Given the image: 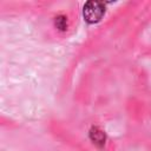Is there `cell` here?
<instances>
[{"label": "cell", "mask_w": 151, "mask_h": 151, "mask_svg": "<svg viewBox=\"0 0 151 151\" xmlns=\"http://www.w3.org/2000/svg\"><path fill=\"white\" fill-rule=\"evenodd\" d=\"M105 13V6L100 1H87L84 5L83 15L88 24L98 22Z\"/></svg>", "instance_id": "cell-1"}, {"label": "cell", "mask_w": 151, "mask_h": 151, "mask_svg": "<svg viewBox=\"0 0 151 151\" xmlns=\"http://www.w3.org/2000/svg\"><path fill=\"white\" fill-rule=\"evenodd\" d=\"M90 138L98 146H103L105 144V133L100 129H98V127H92L91 129V131H90Z\"/></svg>", "instance_id": "cell-2"}, {"label": "cell", "mask_w": 151, "mask_h": 151, "mask_svg": "<svg viewBox=\"0 0 151 151\" xmlns=\"http://www.w3.org/2000/svg\"><path fill=\"white\" fill-rule=\"evenodd\" d=\"M55 26L60 29V31H64L66 29L67 27V21H66V18L63 17V15H59L55 18Z\"/></svg>", "instance_id": "cell-3"}]
</instances>
